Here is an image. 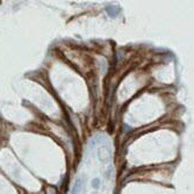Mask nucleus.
I'll return each instance as SVG.
<instances>
[{"label": "nucleus", "mask_w": 194, "mask_h": 194, "mask_svg": "<svg viewBox=\"0 0 194 194\" xmlns=\"http://www.w3.org/2000/svg\"><path fill=\"white\" fill-rule=\"evenodd\" d=\"M81 184H82L81 179H77L76 183L73 184L72 188H71L70 194H79V193H80V189H81Z\"/></svg>", "instance_id": "obj_1"}, {"label": "nucleus", "mask_w": 194, "mask_h": 194, "mask_svg": "<svg viewBox=\"0 0 194 194\" xmlns=\"http://www.w3.org/2000/svg\"><path fill=\"white\" fill-rule=\"evenodd\" d=\"M106 9H107V14H108L109 16H112V18H114V16L118 14V12H115V11H118V8H116L115 6L110 5V6H108Z\"/></svg>", "instance_id": "obj_2"}, {"label": "nucleus", "mask_w": 194, "mask_h": 194, "mask_svg": "<svg viewBox=\"0 0 194 194\" xmlns=\"http://www.w3.org/2000/svg\"><path fill=\"white\" fill-rule=\"evenodd\" d=\"M92 194H98V193H92Z\"/></svg>", "instance_id": "obj_5"}, {"label": "nucleus", "mask_w": 194, "mask_h": 194, "mask_svg": "<svg viewBox=\"0 0 194 194\" xmlns=\"http://www.w3.org/2000/svg\"><path fill=\"white\" fill-rule=\"evenodd\" d=\"M91 185H92V187H93L94 189H98V188L100 187V185H101V181H100V179H99V178H94V179L92 180Z\"/></svg>", "instance_id": "obj_3"}, {"label": "nucleus", "mask_w": 194, "mask_h": 194, "mask_svg": "<svg viewBox=\"0 0 194 194\" xmlns=\"http://www.w3.org/2000/svg\"><path fill=\"white\" fill-rule=\"evenodd\" d=\"M47 192H48V194H57L56 188H53V187H49Z\"/></svg>", "instance_id": "obj_4"}]
</instances>
